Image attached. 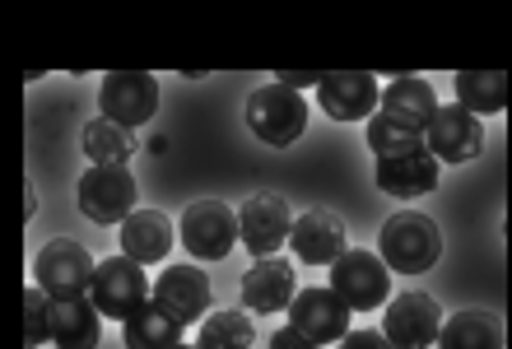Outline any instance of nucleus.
<instances>
[{"instance_id": "20", "label": "nucleus", "mask_w": 512, "mask_h": 349, "mask_svg": "<svg viewBox=\"0 0 512 349\" xmlns=\"http://www.w3.org/2000/svg\"><path fill=\"white\" fill-rule=\"evenodd\" d=\"M364 135H368L373 159H401V154H419V149H429V131H424V126L396 117V112H382V108L368 117Z\"/></svg>"}, {"instance_id": "6", "label": "nucleus", "mask_w": 512, "mask_h": 349, "mask_svg": "<svg viewBox=\"0 0 512 349\" xmlns=\"http://www.w3.org/2000/svg\"><path fill=\"white\" fill-rule=\"evenodd\" d=\"M331 289L345 298L350 312H373L391 298V266L382 256L364 252V247H350L331 266Z\"/></svg>"}, {"instance_id": "28", "label": "nucleus", "mask_w": 512, "mask_h": 349, "mask_svg": "<svg viewBox=\"0 0 512 349\" xmlns=\"http://www.w3.org/2000/svg\"><path fill=\"white\" fill-rule=\"evenodd\" d=\"M275 84H284V89H317V84H322V70H280V75H275Z\"/></svg>"}, {"instance_id": "12", "label": "nucleus", "mask_w": 512, "mask_h": 349, "mask_svg": "<svg viewBox=\"0 0 512 349\" xmlns=\"http://www.w3.org/2000/svg\"><path fill=\"white\" fill-rule=\"evenodd\" d=\"M154 303L177 326H196L210 312V275L201 266H168L154 280Z\"/></svg>"}, {"instance_id": "27", "label": "nucleus", "mask_w": 512, "mask_h": 349, "mask_svg": "<svg viewBox=\"0 0 512 349\" xmlns=\"http://www.w3.org/2000/svg\"><path fill=\"white\" fill-rule=\"evenodd\" d=\"M52 340V298L42 294L38 284L24 294V345L38 349Z\"/></svg>"}, {"instance_id": "2", "label": "nucleus", "mask_w": 512, "mask_h": 349, "mask_svg": "<svg viewBox=\"0 0 512 349\" xmlns=\"http://www.w3.org/2000/svg\"><path fill=\"white\" fill-rule=\"evenodd\" d=\"M94 275H98L94 256L84 252L75 238L47 242V247L38 252V261H33V284H38L52 303H66V298H89Z\"/></svg>"}, {"instance_id": "23", "label": "nucleus", "mask_w": 512, "mask_h": 349, "mask_svg": "<svg viewBox=\"0 0 512 349\" xmlns=\"http://www.w3.org/2000/svg\"><path fill=\"white\" fill-rule=\"evenodd\" d=\"M508 89L512 80L503 70H461L457 75V103L475 117H494L508 108Z\"/></svg>"}, {"instance_id": "24", "label": "nucleus", "mask_w": 512, "mask_h": 349, "mask_svg": "<svg viewBox=\"0 0 512 349\" xmlns=\"http://www.w3.org/2000/svg\"><path fill=\"white\" fill-rule=\"evenodd\" d=\"M182 331H187V326H177L173 317L154 303V298L135 312L131 322H122L126 349H177V345H182Z\"/></svg>"}, {"instance_id": "17", "label": "nucleus", "mask_w": 512, "mask_h": 349, "mask_svg": "<svg viewBox=\"0 0 512 349\" xmlns=\"http://www.w3.org/2000/svg\"><path fill=\"white\" fill-rule=\"evenodd\" d=\"M298 298L294 266L284 256H256V266L243 275V303L247 312H284Z\"/></svg>"}, {"instance_id": "5", "label": "nucleus", "mask_w": 512, "mask_h": 349, "mask_svg": "<svg viewBox=\"0 0 512 349\" xmlns=\"http://www.w3.org/2000/svg\"><path fill=\"white\" fill-rule=\"evenodd\" d=\"M247 126L261 145H294L298 135L308 131V103L294 94V89H284V84H270V89H256L247 98Z\"/></svg>"}, {"instance_id": "9", "label": "nucleus", "mask_w": 512, "mask_h": 349, "mask_svg": "<svg viewBox=\"0 0 512 349\" xmlns=\"http://www.w3.org/2000/svg\"><path fill=\"white\" fill-rule=\"evenodd\" d=\"M135 201H140V191H135V177L126 168H89L80 177V215L94 224L122 229L135 215Z\"/></svg>"}, {"instance_id": "31", "label": "nucleus", "mask_w": 512, "mask_h": 349, "mask_svg": "<svg viewBox=\"0 0 512 349\" xmlns=\"http://www.w3.org/2000/svg\"><path fill=\"white\" fill-rule=\"evenodd\" d=\"M177 349H201V345H177Z\"/></svg>"}, {"instance_id": "21", "label": "nucleus", "mask_w": 512, "mask_h": 349, "mask_svg": "<svg viewBox=\"0 0 512 349\" xmlns=\"http://www.w3.org/2000/svg\"><path fill=\"white\" fill-rule=\"evenodd\" d=\"M438 349H503V322L494 312L466 308V312H457V317L443 322Z\"/></svg>"}, {"instance_id": "22", "label": "nucleus", "mask_w": 512, "mask_h": 349, "mask_svg": "<svg viewBox=\"0 0 512 349\" xmlns=\"http://www.w3.org/2000/svg\"><path fill=\"white\" fill-rule=\"evenodd\" d=\"M382 112H396V117L415 121L429 131L433 117H438V98H433V84L419 80V75H396V80L382 89Z\"/></svg>"}, {"instance_id": "18", "label": "nucleus", "mask_w": 512, "mask_h": 349, "mask_svg": "<svg viewBox=\"0 0 512 349\" xmlns=\"http://www.w3.org/2000/svg\"><path fill=\"white\" fill-rule=\"evenodd\" d=\"M122 256L140 261V266H159L173 252V219L159 215V210H135L122 224Z\"/></svg>"}, {"instance_id": "25", "label": "nucleus", "mask_w": 512, "mask_h": 349, "mask_svg": "<svg viewBox=\"0 0 512 349\" xmlns=\"http://www.w3.org/2000/svg\"><path fill=\"white\" fill-rule=\"evenodd\" d=\"M80 145H84V154H89V163H94V168H126L135 140H131V131H122V126H117V121L94 117L89 126H84Z\"/></svg>"}, {"instance_id": "15", "label": "nucleus", "mask_w": 512, "mask_h": 349, "mask_svg": "<svg viewBox=\"0 0 512 349\" xmlns=\"http://www.w3.org/2000/svg\"><path fill=\"white\" fill-rule=\"evenodd\" d=\"M289 247L308 266H336L340 256L350 252L345 247V224H340L336 210H308V215H298L294 233H289Z\"/></svg>"}, {"instance_id": "7", "label": "nucleus", "mask_w": 512, "mask_h": 349, "mask_svg": "<svg viewBox=\"0 0 512 349\" xmlns=\"http://www.w3.org/2000/svg\"><path fill=\"white\" fill-rule=\"evenodd\" d=\"M98 108H103L108 121H117L122 131L145 126L159 112V80L145 75V70H112L98 84Z\"/></svg>"}, {"instance_id": "8", "label": "nucleus", "mask_w": 512, "mask_h": 349, "mask_svg": "<svg viewBox=\"0 0 512 349\" xmlns=\"http://www.w3.org/2000/svg\"><path fill=\"white\" fill-rule=\"evenodd\" d=\"M382 336L396 349H433V340L443 336V308L429 294L405 289L382 312Z\"/></svg>"}, {"instance_id": "4", "label": "nucleus", "mask_w": 512, "mask_h": 349, "mask_svg": "<svg viewBox=\"0 0 512 349\" xmlns=\"http://www.w3.org/2000/svg\"><path fill=\"white\" fill-rule=\"evenodd\" d=\"M89 298L98 303L103 317H112V322H131L135 312L154 298V284H149V275H145L140 261H131V256H108V261H98V275H94Z\"/></svg>"}, {"instance_id": "16", "label": "nucleus", "mask_w": 512, "mask_h": 349, "mask_svg": "<svg viewBox=\"0 0 512 349\" xmlns=\"http://www.w3.org/2000/svg\"><path fill=\"white\" fill-rule=\"evenodd\" d=\"M438 173H443V163L433 149H419V154H401V159H378L373 177H378V187L396 201H415V196H429L438 187Z\"/></svg>"}, {"instance_id": "30", "label": "nucleus", "mask_w": 512, "mask_h": 349, "mask_svg": "<svg viewBox=\"0 0 512 349\" xmlns=\"http://www.w3.org/2000/svg\"><path fill=\"white\" fill-rule=\"evenodd\" d=\"M270 349H322V345H312L303 331H294V326H284V331H275L270 336Z\"/></svg>"}, {"instance_id": "14", "label": "nucleus", "mask_w": 512, "mask_h": 349, "mask_svg": "<svg viewBox=\"0 0 512 349\" xmlns=\"http://www.w3.org/2000/svg\"><path fill=\"white\" fill-rule=\"evenodd\" d=\"M429 149L438 154V163H471L485 149V126L461 103H447V108H438V117L429 126Z\"/></svg>"}, {"instance_id": "26", "label": "nucleus", "mask_w": 512, "mask_h": 349, "mask_svg": "<svg viewBox=\"0 0 512 349\" xmlns=\"http://www.w3.org/2000/svg\"><path fill=\"white\" fill-rule=\"evenodd\" d=\"M256 331L247 322V312H210L196 331V345L201 349H252Z\"/></svg>"}, {"instance_id": "10", "label": "nucleus", "mask_w": 512, "mask_h": 349, "mask_svg": "<svg viewBox=\"0 0 512 349\" xmlns=\"http://www.w3.org/2000/svg\"><path fill=\"white\" fill-rule=\"evenodd\" d=\"M289 326L303 331L312 345H340L350 336V308L331 284L326 289H298V298L289 303Z\"/></svg>"}, {"instance_id": "13", "label": "nucleus", "mask_w": 512, "mask_h": 349, "mask_svg": "<svg viewBox=\"0 0 512 349\" xmlns=\"http://www.w3.org/2000/svg\"><path fill=\"white\" fill-rule=\"evenodd\" d=\"M238 224H243L247 252L275 256L284 247V238L294 233V210H289V201L275 196V191H256L252 201L238 210Z\"/></svg>"}, {"instance_id": "19", "label": "nucleus", "mask_w": 512, "mask_h": 349, "mask_svg": "<svg viewBox=\"0 0 512 349\" xmlns=\"http://www.w3.org/2000/svg\"><path fill=\"white\" fill-rule=\"evenodd\" d=\"M103 340V312L94 298H66L52 303V345L56 349H98Z\"/></svg>"}, {"instance_id": "3", "label": "nucleus", "mask_w": 512, "mask_h": 349, "mask_svg": "<svg viewBox=\"0 0 512 349\" xmlns=\"http://www.w3.org/2000/svg\"><path fill=\"white\" fill-rule=\"evenodd\" d=\"M177 242L187 247L196 261H224V256L243 242V224L224 201H196L182 210Z\"/></svg>"}, {"instance_id": "29", "label": "nucleus", "mask_w": 512, "mask_h": 349, "mask_svg": "<svg viewBox=\"0 0 512 349\" xmlns=\"http://www.w3.org/2000/svg\"><path fill=\"white\" fill-rule=\"evenodd\" d=\"M340 349H396L382 331H350V336L340 340Z\"/></svg>"}, {"instance_id": "1", "label": "nucleus", "mask_w": 512, "mask_h": 349, "mask_svg": "<svg viewBox=\"0 0 512 349\" xmlns=\"http://www.w3.org/2000/svg\"><path fill=\"white\" fill-rule=\"evenodd\" d=\"M382 261L391 270H401V275H424V270L443 256V233L433 224L429 215H419V210H401V215H391L382 224Z\"/></svg>"}, {"instance_id": "11", "label": "nucleus", "mask_w": 512, "mask_h": 349, "mask_svg": "<svg viewBox=\"0 0 512 349\" xmlns=\"http://www.w3.org/2000/svg\"><path fill=\"white\" fill-rule=\"evenodd\" d=\"M317 94H322V112L336 121H368L382 108V84L368 70H326Z\"/></svg>"}]
</instances>
